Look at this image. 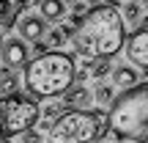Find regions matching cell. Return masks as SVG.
Segmentation results:
<instances>
[{"mask_svg":"<svg viewBox=\"0 0 148 143\" xmlns=\"http://www.w3.org/2000/svg\"><path fill=\"white\" fill-rule=\"evenodd\" d=\"M69 39L77 50V55H82V61L90 66L93 61L115 58L126 41V33H123V22L115 6L99 3L88 14H82L79 25L71 30Z\"/></svg>","mask_w":148,"mask_h":143,"instance_id":"obj_1","label":"cell"},{"mask_svg":"<svg viewBox=\"0 0 148 143\" xmlns=\"http://www.w3.org/2000/svg\"><path fill=\"white\" fill-rule=\"evenodd\" d=\"M74 58L66 55L63 50H47L44 55H36L25 64V83L27 94L36 99H49V96H63L74 85Z\"/></svg>","mask_w":148,"mask_h":143,"instance_id":"obj_2","label":"cell"},{"mask_svg":"<svg viewBox=\"0 0 148 143\" xmlns=\"http://www.w3.org/2000/svg\"><path fill=\"white\" fill-rule=\"evenodd\" d=\"M107 124L115 132V138L145 143V129H148V83L145 80L112 99Z\"/></svg>","mask_w":148,"mask_h":143,"instance_id":"obj_3","label":"cell"},{"mask_svg":"<svg viewBox=\"0 0 148 143\" xmlns=\"http://www.w3.org/2000/svg\"><path fill=\"white\" fill-rule=\"evenodd\" d=\"M110 132L104 110H63L47 127L44 143H96Z\"/></svg>","mask_w":148,"mask_h":143,"instance_id":"obj_4","label":"cell"},{"mask_svg":"<svg viewBox=\"0 0 148 143\" xmlns=\"http://www.w3.org/2000/svg\"><path fill=\"white\" fill-rule=\"evenodd\" d=\"M0 107H3V124H0V138H14V135H22L27 129H33V124L38 121V102L30 99L25 94H11L0 99Z\"/></svg>","mask_w":148,"mask_h":143,"instance_id":"obj_5","label":"cell"},{"mask_svg":"<svg viewBox=\"0 0 148 143\" xmlns=\"http://www.w3.org/2000/svg\"><path fill=\"white\" fill-rule=\"evenodd\" d=\"M126 55H129L132 69H137L140 74L148 72V19L145 17L137 22L134 33L126 39Z\"/></svg>","mask_w":148,"mask_h":143,"instance_id":"obj_6","label":"cell"},{"mask_svg":"<svg viewBox=\"0 0 148 143\" xmlns=\"http://www.w3.org/2000/svg\"><path fill=\"white\" fill-rule=\"evenodd\" d=\"M0 58H3V66L8 72L22 69L27 64V44L22 39H3V47H0Z\"/></svg>","mask_w":148,"mask_h":143,"instance_id":"obj_7","label":"cell"},{"mask_svg":"<svg viewBox=\"0 0 148 143\" xmlns=\"http://www.w3.org/2000/svg\"><path fill=\"white\" fill-rule=\"evenodd\" d=\"M19 36H22V41H41L44 39V33H47V22L41 19V17H22L19 19Z\"/></svg>","mask_w":148,"mask_h":143,"instance_id":"obj_8","label":"cell"},{"mask_svg":"<svg viewBox=\"0 0 148 143\" xmlns=\"http://www.w3.org/2000/svg\"><path fill=\"white\" fill-rule=\"evenodd\" d=\"M60 102H63L69 110H88V105L93 102V96H90V91L85 88V85H71V88L63 94Z\"/></svg>","mask_w":148,"mask_h":143,"instance_id":"obj_9","label":"cell"},{"mask_svg":"<svg viewBox=\"0 0 148 143\" xmlns=\"http://www.w3.org/2000/svg\"><path fill=\"white\" fill-rule=\"evenodd\" d=\"M110 77H112V83H115L118 88H123V91H129L137 83H143V74H140L137 69H132V66H126V64L123 66H112Z\"/></svg>","mask_w":148,"mask_h":143,"instance_id":"obj_10","label":"cell"},{"mask_svg":"<svg viewBox=\"0 0 148 143\" xmlns=\"http://www.w3.org/2000/svg\"><path fill=\"white\" fill-rule=\"evenodd\" d=\"M38 11L44 22H63L66 17V6L60 0H38Z\"/></svg>","mask_w":148,"mask_h":143,"instance_id":"obj_11","label":"cell"},{"mask_svg":"<svg viewBox=\"0 0 148 143\" xmlns=\"http://www.w3.org/2000/svg\"><path fill=\"white\" fill-rule=\"evenodd\" d=\"M71 30H74V28H69V25H63V22H60L58 28L47 30V36H44V44H47V47H63V44L69 41Z\"/></svg>","mask_w":148,"mask_h":143,"instance_id":"obj_12","label":"cell"},{"mask_svg":"<svg viewBox=\"0 0 148 143\" xmlns=\"http://www.w3.org/2000/svg\"><path fill=\"white\" fill-rule=\"evenodd\" d=\"M121 14V22H126V25H134L137 28V22L143 19V6L137 3V0H126V8L118 11Z\"/></svg>","mask_w":148,"mask_h":143,"instance_id":"obj_13","label":"cell"},{"mask_svg":"<svg viewBox=\"0 0 148 143\" xmlns=\"http://www.w3.org/2000/svg\"><path fill=\"white\" fill-rule=\"evenodd\" d=\"M19 91V77H16L14 72H0V96H11Z\"/></svg>","mask_w":148,"mask_h":143,"instance_id":"obj_14","label":"cell"},{"mask_svg":"<svg viewBox=\"0 0 148 143\" xmlns=\"http://www.w3.org/2000/svg\"><path fill=\"white\" fill-rule=\"evenodd\" d=\"M93 102H99L101 107H107V105H112V99H115V91H112V85H107V83H99L93 88Z\"/></svg>","mask_w":148,"mask_h":143,"instance_id":"obj_15","label":"cell"},{"mask_svg":"<svg viewBox=\"0 0 148 143\" xmlns=\"http://www.w3.org/2000/svg\"><path fill=\"white\" fill-rule=\"evenodd\" d=\"M110 72H112V64H110V61H93V64H90V74H93L96 80H104Z\"/></svg>","mask_w":148,"mask_h":143,"instance_id":"obj_16","label":"cell"},{"mask_svg":"<svg viewBox=\"0 0 148 143\" xmlns=\"http://www.w3.org/2000/svg\"><path fill=\"white\" fill-rule=\"evenodd\" d=\"M38 116H44V121H55V118H58L60 116V105H47V107H44V110H38Z\"/></svg>","mask_w":148,"mask_h":143,"instance_id":"obj_17","label":"cell"},{"mask_svg":"<svg viewBox=\"0 0 148 143\" xmlns=\"http://www.w3.org/2000/svg\"><path fill=\"white\" fill-rule=\"evenodd\" d=\"M14 22H16V14H14V11H8V14H5L3 19H0V25H3V28H11Z\"/></svg>","mask_w":148,"mask_h":143,"instance_id":"obj_18","label":"cell"},{"mask_svg":"<svg viewBox=\"0 0 148 143\" xmlns=\"http://www.w3.org/2000/svg\"><path fill=\"white\" fill-rule=\"evenodd\" d=\"M33 53H36V55H44V53H47V44H44V39H41V41H33Z\"/></svg>","mask_w":148,"mask_h":143,"instance_id":"obj_19","label":"cell"},{"mask_svg":"<svg viewBox=\"0 0 148 143\" xmlns=\"http://www.w3.org/2000/svg\"><path fill=\"white\" fill-rule=\"evenodd\" d=\"M8 11H11V3H8V0H0V19H3Z\"/></svg>","mask_w":148,"mask_h":143,"instance_id":"obj_20","label":"cell"},{"mask_svg":"<svg viewBox=\"0 0 148 143\" xmlns=\"http://www.w3.org/2000/svg\"><path fill=\"white\" fill-rule=\"evenodd\" d=\"M60 3H63V6H66V3H71V6H74V3H79V0H60Z\"/></svg>","mask_w":148,"mask_h":143,"instance_id":"obj_21","label":"cell"},{"mask_svg":"<svg viewBox=\"0 0 148 143\" xmlns=\"http://www.w3.org/2000/svg\"><path fill=\"white\" fill-rule=\"evenodd\" d=\"M88 3H90V6H99V0H88Z\"/></svg>","mask_w":148,"mask_h":143,"instance_id":"obj_22","label":"cell"},{"mask_svg":"<svg viewBox=\"0 0 148 143\" xmlns=\"http://www.w3.org/2000/svg\"><path fill=\"white\" fill-rule=\"evenodd\" d=\"M0 124H3V107H0Z\"/></svg>","mask_w":148,"mask_h":143,"instance_id":"obj_23","label":"cell"},{"mask_svg":"<svg viewBox=\"0 0 148 143\" xmlns=\"http://www.w3.org/2000/svg\"><path fill=\"white\" fill-rule=\"evenodd\" d=\"M0 143H11V140H5V138H0Z\"/></svg>","mask_w":148,"mask_h":143,"instance_id":"obj_24","label":"cell"},{"mask_svg":"<svg viewBox=\"0 0 148 143\" xmlns=\"http://www.w3.org/2000/svg\"><path fill=\"white\" fill-rule=\"evenodd\" d=\"M0 47H3V36H0Z\"/></svg>","mask_w":148,"mask_h":143,"instance_id":"obj_25","label":"cell"}]
</instances>
